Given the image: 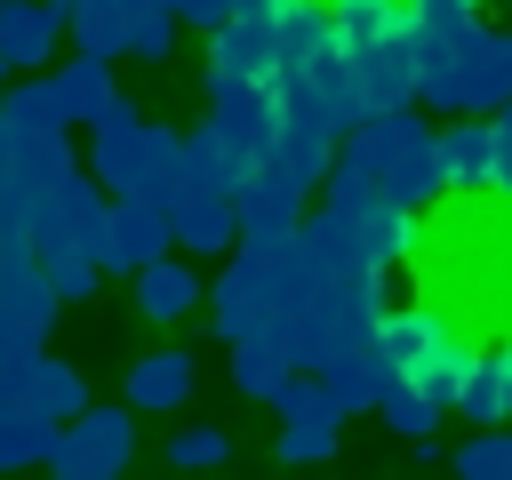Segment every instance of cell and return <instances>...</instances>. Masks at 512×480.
I'll return each mask as SVG.
<instances>
[{
	"mask_svg": "<svg viewBox=\"0 0 512 480\" xmlns=\"http://www.w3.org/2000/svg\"><path fill=\"white\" fill-rule=\"evenodd\" d=\"M416 104L440 112H496L512 104V32L456 16V24H416Z\"/></svg>",
	"mask_w": 512,
	"mask_h": 480,
	"instance_id": "6da1fadb",
	"label": "cell"
},
{
	"mask_svg": "<svg viewBox=\"0 0 512 480\" xmlns=\"http://www.w3.org/2000/svg\"><path fill=\"white\" fill-rule=\"evenodd\" d=\"M328 176H368V184H384L392 200H408L416 216H424L440 192H456V184H448V152H440V128H432L416 104L352 120V136L336 144Z\"/></svg>",
	"mask_w": 512,
	"mask_h": 480,
	"instance_id": "7a4b0ae2",
	"label": "cell"
},
{
	"mask_svg": "<svg viewBox=\"0 0 512 480\" xmlns=\"http://www.w3.org/2000/svg\"><path fill=\"white\" fill-rule=\"evenodd\" d=\"M312 280H320V264H312L304 224H288V232H240L224 280L208 288V304H216V336H224V344L264 336L272 312H280V296H296V288H312Z\"/></svg>",
	"mask_w": 512,
	"mask_h": 480,
	"instance_id": "3957f363",
	"label": "cell"
},
{
	"mask_svg": "<svg viewBox=\"0 0 512 480\" xmlns=\"http://www.w3.org/2000/svg\"><path fill=\"white\" fill-rule=\"evenodd\" d=\"M80 168H88V160L72 152L64 128H16V120L0 112V232L40 240V224L56 216L64 184H72Z\"/></svg>",
	"mask_w": 512,
	"mask_h": 480,
	"instance_id": "277c9868",
	"label": "cell"
},
{
	"mask_svg": "<svg viewBox=\"0 0 512 480\" xmlns=\"http://www.w3.org/2000/svg\"><path fill=\"white\" fill-rule=\"evenodd\" d=\"M80 160L104 192H128V200H176V184H184V136L160 120H136L128 104L88 128Z\"/></svg>",
	"mask_w": 512,
	"mask_h": 480,
	"instance_id": "5b68a950",
	"label": "cell"
},
{
	"mask_svg": "<svg viewBox=\"0 0 512 480\" xmlns=\"http://www.w3.org/2000/svg\"><path fill=\"white\" fill-rule=\"evenodd\" d=\"M384 352H392V376H416L424 392H440L456 408V384H464V368H472L480 344L440 304H392L384 312Z\"/></svg>",
	"mask_w": 512,
	"mask_h": 480,
	"instance_id": "8992f818",
	"label": "cell"
},
{
	"mask_svg": "<svg viewBox=\"0 0 512 480\" xmlns=\"http://www.w3.org/2000/svg\"><path fill=\"white\" fill-rule=\"evenodd\" d=\"M72 8V48H96V56H144L160 64L176 48V8L168 0H64Z\"/></svg>",
	"mask_w": 512,
	"mask_h": 480,
	"instance_id": "52a82bcc",
	"label": "cell"
},
{
	"mask_svg": "<svg viewBox=\"0 0 512 480\" xmlns=\"http://www.w3.org/2000/svg\"><path fill=\"white\" fill-rule=\"evenodd\" d=\"M136 464V400L120 408H80L56 424V448H48V472L56 480H120Z\"/></svg>",
	"mask_w": 512,
	"mask_h": 480,
	"instance_id": "ba28073f",
	"label": "cell"
},
{
	"mask_svg": "<svg viewBox=\"0 0 512 480\" xmlns=\"http://www.w3.org/2000/svg\"><path fill=\"white\" fill-rule=\"evenodd\" d=\"M56 312H64V296H56V280L40 272V248L16 240V232H0V352L48 344Z\"/></svg>",
	"mask_w": 512,
	"mask_h": 480,
	"instance_id": "9c48e42d",
	"label": "cell"
},
{
	"mask_svg": "<svg viewBox=\"0 0 512 480\" xmlns=\"http://www.w3.org/2000/svg\"><path fill=\"white\" fill-rule=\"evenodd\" d=\"M320 384L336 392V408H344V416L376 408V400H384V384H392L384 320H336V336H328V360H320Z\"/></svg>",
	"mask_w": 512,
	"mask_h": 480,
	"instance_id": "30bf717a",
	"label": "cell"
},
{
	"mask_svg": "<svg viewBox=\"0 0 512 480\" xmlns=\"http://www.w3.org/2000/svg\"><path fill=\"white\" fill-rule=\"evenodd\" d=\"M272 408H280V464H328V456H336L344 408H336V392L320 384V368H296Z\"/></svg>",
	"mask_w": 512,
	"mask_h": 480,
	"instance_id": "8fae6325",
	"label": "cell"
},
{
	"mask_svg": "<svg viewBox=\"0 0 512 480\" xmlns=\"http://www.w3.org/2000/svg\"><path fill=\"white\" fill-rule=\"evenodd\" d=\"M0 400H24V408L64 424L88 408V384L72 360H48V344H24V352H0Z\"/></svg>",
	"mask_w": 512,
	"mask_h": 480,
	"instance_id": "7c38bea8",
	"label": "cell"
},
{
	"mask_svg": "<svg viewBox=\"0 0 512 480\" xmlns=\"http://www.w3.org/2000/svg\"><path fill=\"white\" fill-rule=\"evenodd\" d=\"M168 224H176V248H192V256H224V248H240V200H232V184L184 176L176 200H168Z\"/></svg>",
	"mask_w": 512,
	"mask_h": 480,
	"instance_id": "4fadbf2b",
	"label": "cell"
},
{
	"mask_svg": "<svg viewBox=\"0 0 512 480\" xmlns=\"http://www.w3.org/2000/svg\"><path fill=\"white\" fill-rule=\"evenodd\" d=\"M176 248V224H168V200H128L112 192V216H104V272H144L152 256Z\"/></svg>",
	"mask_w": 512,
	"mask_h": 480,
	"instance_id": "5bb4252c",
	"label": "cell"
},
{
	"mask_svg": "<svg viewBox=\"0 0 512 480\" xmlns=\"http://www.w3.org/2000/svg\"><path fill=\"white\" fill-rule=\"evenodd\" d=\"M344 56H352V80H360V104L368 112L416 104V24H400V32L368 40V48H344Z\"/></svg>",
	"mask_w": 512,
	"mask_h": 480,
	"instance_id": "9a60e30c",
	"label": "cell"
},
{
	"mask_svg": "<svg viewBox=\"0 0 512 480\" xmlns=\"http://www.w3.org/2000/svg\"><path fill=\"white\" fill-rule=\"evenodd\" d=\"M56 40H72L64 0H0V64L8 72H48Z\"/></svg>",
	"mask_w": 512,
	"mask_h": 480,
	"instance_id": "2e32d148",
	"label": "cell"
},
{
	"mask_svg": "<svg viewBox=\"0 0 512 480\" xmlns=\"http://www.w3.org/2000/svg\"><path fill=\"white\" fill-rule=\"evenodd\" d=\"M296 368H320L328 360V336H336V296H328V280H312V288H296V296H280V312H272V328H264Z\"/></svg>",
	"mask_w": 512,
	"mask_h": 480,
	"instance_id": "e0dca14e",
	"label": "cell"
},
{
	"mask_svg": "<svg viewBox=\"0 0 512 480\" xmlns=\"http://www.w3.org/2000/svg\"><path fill=\"white\" fill-rule=\"evenodd\" d=\"M272 72H280L272 16H224L208 32V80H272Z\"/></svg>",
	"mask_w": 512,
	"mask_h": 480,
	"instance_id": "ac0fdd59",
	"label": "cell"
},
{
	"mask_svg": "<svg viewBox=\"0 0 512 480\" xmlns=\"http://www.w3.org/2000/svg\"><path fill=\"white\" fill-rule=\"evenodd\" d=\"M440 152H448V184L456 192H488V176H496V120L488 112H448Z\"/></svg>",
	"mask_w": 512,
	"mask_h": 480,
	"instance_id": "d6986e66",
	"label": "cell"
},
{
	"mask_svg": "<svg viewBox=\"0 0 512 480\" xmlns=\"http://www.w3.org/2000/svg\"><path fill=\"white\" fill-rule=\"evenodd\" d=\"M56 88H64V112L80 120V128H96L104 112H120L128 96H120V80H112V56H96V48H80L72 64H56Z\"/></svg>",
	"mask_w": 512,
	"mask_h": 480,
	"instance_id": "ffe728a7",
	"label": "cell"
},
{
	"mask_svg": "<svg viewBox=\"0 0 512 480\" xmlns=\"http://www.w3.org/2000/svg\"><path fill=\"white\" fill-rule=\"evenodd\" d=\"M128 400H136V416H168V408H184L192 400V352H144L136 368H128Z\"/></svg>",
	"mask_w": 512,
	"mask_h": 480,
	"instance_id": "44dd1931",
	"label": "cell"
},
{
	"mask_svg": "<svg viewBox=\"0 0 512 480\" xmlns=\"http://www.w3.org/2000/svg\"><path fill=\"white\" fill-rule=\"evenodd\" d=\"M456 416L480 432V424H512V368H504V344L496 352H472L464 384H456Z\"/></svg>",
	"mask_w": 512,
	"mask_h": 480,
	"instance_id": "7402d4cb",
	"label": "cell"
},
{
	"mask_svg": "<svg viewBox=\"0 0 512 480\" xmlns=\"http://www.w3.org/2000/svg\"><path fill=\"white\" fill-rule=\"evenodd\" d=\"M200 296H208V288H200V272H192L184 256H152V264L136 272V312H144V320H184Z\"/></svg>",
	"mask_w": 512,
	"mask_h": 480,
	"instance_id": "603a6c76",
	"label": "cell"
},
{
	"mask_svg": "<svg viewBox=\"0 0 512 480\" xmlns=\"http://www.w3.org/2000/svg\"><path fill=\"white\" fill-rule=\"evenodd\" d=\"M232 200H240V232H288V224H304V192L288 176H272V168H256Z\"/></svg>",
	"mask_w": 512,
	"mask_h": 480,
	"instance_id": "cb8c5ba5",
	"label": "cell"
},
{
	"mask_svg": "<svg viewBox=\"0 0 512 480\" xmlns=\"http://www.w3.org/2000/svg\"><path fill=\"white\" fill-rule=\"evenodd\" d=\"M48 448H56V416L0 400V472H32V464H48Z\"/></svg>",
	"mask_w": 512,
	"mask_h": 480,
	"instance_id": "d4e9b609",
	"label": "cell"
},
{
	"mask_svg": "<svg viewBox=\"0 0 512 480\" xmlns=\"http://www.w3.org/2000/svg\"><path fill=\"white\" fill-rule=\"evenodd\" d=\"M288 376H296V360H288L272 336H240V344H232V384H240L248 400H280Z\"/></svg>",
	"mask_w": 512,
	"mask_h": 480,
	"instance_id": "484cf974",
	"label": "cell"
},
{
	"mask_svg": "<svg viewBox=\"0 0 512 480\" xmlns=\"http://www.w3.org/2000/svg\"><path fill=\"white\" fill-rule=\"evenodd\" d=\"M376 416H384L400 440H432V432H440V416H448V400H440V392H424L416 376H392V384H384V400H376Z\"/></svg>",
	"mask_w": 512,
	"mask_h": 480,
	"instance_id": "4316f807",
	"label": "cell"
},
{
	"mask_svg": "<svg viewBox=\"0 0 512 480\" xmlns=\"http://www.w3.org/2000/svg\"><path fill=\"white\" fill-rule=\"evenodd\" d=\"M0 112H8L16 128H72L56 72H16V88H0Z\"/></svg>",
	"mask_w": 512,
	"mask_h": 480,
	"instance_id": "83f0119b",
	"label": "cell"
},
{
	"mask_svg": "<svg viewBox=\"0 0 512 480\" xmlns=\"http://www.w3.org/2000/svg\"><path fill=\"white\" fill-rule=\"evenodd\" d=\"M328 16H336L344 48H368V40H384V32L408 24V0H328Z\"/></svg>",
	"mask_w": 512,
	"mask_h": 480,
	"instance_id": "f1b7e54d",
	"label": "cell"
},
{
	"mask_svg": "<svg viewBox=\"0 0 512 480\" xmlns=\"http://www.w3.org/2000/svg\"><path fill=\"white\" fill-rule=\"evenodd\" d=\"M40 272L56 280V296H64V304H88V296H96V280H104V264H96L88 248H72V240H40Z\"/></svg>",
	"mask_w": 512,
	"mask_h": 480,
	"instance_id": "f546056e",
	"label": "cell"
},
{
	"mask_svg": "<svg viewBox=\"0 0 512 480\" xmlns=\"http://www.w3.org/2000/svg\"><path fill=\"white\" fill-rule=\"evenodd\" d=\"M456 472H464V480H512V424H480V432L456 448Z\"/></svg>",
	"mask_w": 512,
	"mask_h": 480,
	"instance_id": "4dcf8cb0",
	"label": "cell"
},
{
	"mask_svg": "<svg viewBox=\"0 0 512 480\" xmlns=\"http://www.w3.org/2000/svg\"><path fill=\"white\" fill-rule=\"evenodd\" d=\"M168 464H176V472H208V464H232V432H224V424H184V432L168 440Z\"/></svg>",
	"mask_w": 512,
	"mask_h": 480,
	"instance_id": "1f68e13d",
	"label": "cell"
},
{
	"mask_svg": "<svg viewBox=\"0 0 512 480\" xmlns=\"http://www.w3.org/2000/svg\"><path fill=\"white\" fill-rule=\"evenodd\" d=\"M488 120H496V176H488V192L512 200V104H496Z\"/></svg>",
	"mask_w": 512,
	"mask_h": 480,
	"instance_id": "d6a6232c",
	"label": "cell"
},
{
	"mask_svg": "<svg viewBox=\"0 0 512 480\" xmlns=\"http://www.w3.org/2000/svg\"><path fill=\"white\" fill-rule=\"evenodd\" d=\"M480 0H408V24H456V16H472Z\"/></svg>",
	"mask_w": 512,
	"mask_h": 480,
	"instance_id": "836d02e7",
	"label": "cell"
},
{
	"mask_svg": "<svg viewBox=\"0 0 512 480\" xmlns=\"http://www.w3.org/2000/svg\"><path fill=\"white\" fill-rule=\"evenodd\" d=\"M168 8H176L184 24H200V32H216V24L232 16V0H168Z\"/></svg>",
	"mask_w": 512,
	"mask_h": 480,
	"instance_id": "e575fe53",
	"label": "cell"
},
{
	"mask_svg": "<svg viewBox=\"0 0 512 480\" xmlns=\"http://www.w3.org/2000/svg\"><path fill=\"white\" fill-rule=\"evenodd\" d=\"M280 8H296V0H232V16H280Z\"/></svg>",
	"mask_w": 512,
	"mask_h": 480,
	"instance_id": "d590c367",
	"label": "cell"
},
{
	"mask_svg": "<svg viewBox=\"0 0 512 480\" xmlns=\"http://www.w3.org/2000/svg\"><path fill=\"white\" fill-rule=\"evenodd\" d=\"M8 80H16V72H8V64H0V88H8Z\"/></svg>",
	"mask_w": 512,
	"mask_h": 480,
	"instance_id": "8d00e7d4",
	"label": "cell"
},
{
	"mask_svg": "<svg viewBox=\"0 0 512 480\" xmlns=\"http://www.w3.org/2000/svg\"><path fill=\"white\" fill-rule=\"evenodd\" d=\"M504 368H512V344H504Z\"/></svg>",
	"mask_w": 512,
	"mask_h": 480,
	"instance_id": "74e56055",
	"label": "cell"
}]
</instances>
